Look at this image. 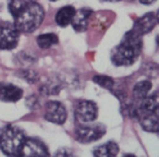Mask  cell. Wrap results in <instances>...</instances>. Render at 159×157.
<instances>
[{"label": "cell", "mask_w": 159, "mask_h": 157, "mask_svg": "<svg viewBox=\"0 0 159 157\" xmlns=\"http://www.w3.org/2000/svg\"><path fill=\"white\" fill-rule=\"evenodd\" d=\"M158 93L155 92L152 95H147L143 100H141V106L136 109V117H141V115L145 113H154L158 111Z\"/></svg>", "instance_id": "4fadbf2b"}, {"label": "cell", "mask_w": 159, "mask_h": 157, "mask_svg": "<svg viewBox=\"0 0 159 157\" xmlns=\"http://www.w3.org/2000/svg\"><path fill=\"white\" fill-rule=\"evenodd\" d=\"M36 42H37V45L42 49H48L53 45L58 44L59 38L55 33H46L38 35L37 38H36Z\"/></svg>", "instance_id": "e0dca14e"}, {"label": "cell", "mask_w": 159, "mask_h": 157, "mask_svg": "<svg viewBox=\"0 0 159 157\" xmlns=\"http://www.w3.org/2000/svg\"><path fill=\"white\" fill-rule=\"evenodd\" d=\"M36 0H9L8 3V8H9V12L12 14L13 18H16L25 7L30 5V3L34 2Z\"/></svg>", "instance_id": "ac0fdd59"}, {"label": "cell", "mask_w": 159, "mask_h": 157, "mask_svg": "<svg viewBox=\"0 0 159 157\" xmlns=\"http://www.w3.org/2000/svg\"><path fill=\"white\" fill-rule=\"evenodd\" d=\"M71 154H72V153L66 152V148H61V150H58V152L56 153V155H57V156H70Z\"/></svg>", "instance_id": "44dd1931"}, {"label": "cell", "mask_w": 159, "mask_h": 157, "mask_svg": "<svg viewBox=\"0 0 159 157\" xmlns=\"http://www.w3.org/2000/svg\"><path fill=\"white\" fill-rule=\"evenodd\" d=\"M141 126L146 132L157 133L159 130V118L158 111L145 113L141 115Z\"/></svg>", "instance_id": "7c38bea8"}, {"label": "cell", "mask_w": 159, "mask_h": 157, "mask_svg": "<svg viewBox=\"0 0 159 157\" xmlns=\"http://www.w3.org/2000/svg\"><path fill=\"white\" fill-rule=\"evenodd\" d=\"M23 90L9 83H0V100L8 103L18 102L22 98Z\"/></svg>", "instance_id": "8fae6325"}, {"label": "cell", "mask_w": 159, "mask_h": 157, "mask_svg": "<svg viewBox=\"0 0 159 157\" xmlns=\"http://www.w3.org/2000/svg\"><path fill=\"white\" fill-rule=\"evenodd\" d=\"M75 118L81 123H91L97 119L98 109L94 102L82 100L75 106Z\"/></svg>", "instance_id": "8992f818"}, {"label": "cell", "mask_w": 159, "mask_h": 157, "mask_svg": "<svg viewBox=\"0 0 159 157\" xmlns=\"http://www.w3.org/2000/svg\"><path fill=\"white\" fill-rule=\"evenodd\" d=\"M119 152V146L116 142H108V143H105L102 145L98 146L94 150L93 154L97 157H111L116 156Z\"/></svg>", "instance_id": "9a60e30c"}, {"label": "cell", "mask_w": 159, "mask_h": 157, "mask_svg": "<svg viewBox=\"0 0 159 157\" xmlns=\"http://www.w3.org/2000/svg\"><path fill=\"white\" fill-rule=\"evenodd\" d=\"M25 135L21 129L6 126L0 130V150L8 156H20Z\"/></svg>", "instance_id": "3957f363"}, {"label": "cell", "mask_w": 159, "mask_h": 157, "mask_svg": "<svg viewBox=\"0 0 159 157\" xmlns=\"http://www.w3.org/2000/svg\"><path fill=\"white\" fill-rule=\"evenodd\" d=\"M157 25V16L154 12L146 13L145 16H141L134 22L132 31L135 32L139 35L143 36L145 34L149 33L150 31L154 30V27Z\"/></svg>", "instance_id": "9c48e42d"}, {"label": "cell", "mask_w": 159, "mask_h": 157, "mask_svg": "<svg viewBox=\"0 0 159 157\" xmlns=\"http://www.w3.org/2000/svg\"><path fill=\"white\" fill-rule=\"evenodd\" d=\"M19 75L22 76L25 81H27L29 83H35L38 80V75L36 72H34L33 70H22L19 72Z\"/></svg>", "instance_id": "ffe728a7"}, {"label": "cell", "mask_w": 159, "mask_h": 157, "mask_svg": "<svg viewBox=\"0 0 159 157\" xmlns=\"http://www.w3.org/2000/svg\"><path fill=\"white\" fill-rule=\"evenodd\" d=\"M68 113L63 104L57 100H49L45 106V119L51 123L62 124L66 122Z\"/></svg>", "instance_id": "52a82bcc"}, {"label": "cell", "mask_w": 159, "mask_h": 157, "mask_svg": "<svg viewBox=\"0 0 159 157\" xmlns=\"http://www.w3.org/2000/svg\"><path fill=\"white\" fill-rule=\"evenodd\" d=\"M143 46L142 36L129 31L124 35L122 42L111 53V61L115 66L126 67L133 64L139 58Z\"/></svg>", "instance_id": "6da1fadb"}, {"label": "cell", "mask_w": 159, "mask_h": 157, "mask_svg": "<svg viewBox=\"0 0 159 157\" xmlns=\"http://www.w3.org/2000/svg\"><path fill=\"white\" fill-rule=\"evenodd\" d=\"M152 82L148 80H144V81H139L133 87V97L136 100L141 102L143 100L146 96L148 95L149 91L152 90Z\"/></svg>", "instance_id": "2e32d148"}, {"label": "cell", "mask_w": 159, "mask_h": 157, "mask_svg": "<svg viewBox=\"0 0 159 157\" xmlns=\"http://www.w3.org/2000/svg\"><path fill=\"white\" fill-rule=\"evenodd\" d=\"M105 133H106V127L100 123L81 126L75 130V139L81 143H91L102 137Z\"/></svg>", "instance_id": "5b68a950"}, {"label": "cell", "mask_w": 159, "mask_h": 157, "mask_svg": "<svg viewBox=\"0 0 159 157\" xmlns=\"http://www.w3.org/2000/svg\"><path fill=\"white\" fill-rule=\"evenodd\" d=\"M45 18V11L37 1L30 3L14 18L16 27L20 33H33L39 27Z\"/></svg>", "instance_id": "7a4b0ae2"}, {"label": "cell", "mask_w": 159, "mask_h": 157, "mask_svg": "<svg viewBox=\"0 0 159 157\" xmlns=\"http://www.w3.org/2000/svg\"><path fill=\"white\" fill-rule=\"evenodd\" d=\"M131 1H134V0H131Z\"/></svg>", "instance_id": "d4e9b609"}, {"label": "cell", "mask_w": 159, "mask_h": 157, "mask_svg": "<svg viewBox=\"0 0 159 157\" xmlns=\"http://www.w3.org/2000/svg\"><path fill=\"white\" fill-rule=\"evenodd\" d=\"M75 13V9L72 6H66V7H62L59 11L57 12L55 16L56 23H57L59 26L66 27L72 21V18Z\"/></svg>", "instance_id": "5bb4252c"}, {"label": "cell", "mask_w": 159, "mask_h": 157, "mask_svg": "<svg viewBox=\"0 0 159 157\" xmlns=\"http://www.w3.org/2000/svg\"><path fill=\"white\" fill-rule=\"evenodd\" d=\"M93 81L96 84L100 85L106 90H110V91L115 86V81L110 76H106V75H95L93 77Z\"/></svg>", "instance_id": "d6986e66"}, {"label": "cell", "mask_w": 159, "mask_h": 157, "mask_svg": "<svg viewBox=\"0 0 159 157\" xmlns=\"http://www.w3.org/2000/svg\"><path fill=\"white\" fill-rule=\"evenodd\" d=\"M20 38V32L13 23L0 21V49L11 50L16 47Z\"/></svg>", "instance_id": "277c9868"}, {"label": "cell", "mask_w": 159, "mask_h": 157, "mask_svg": "<svg viewBox=\"0 0 159 157\" xmlns=\"http://www.w3.org/2000/svg\"><path fill=\"white\" fill-rule=\"evenodd\" d=\"M156 0H139V2L143 3V5H150V3L155 2Z\"/></svg>", "instance_id": "7402d4cb"}, {"label": "cell", "mask_w": 159, "mask_h": 157, "mask_svg": "<svg viewBox=\"0 0 159 157\" xmlns=\"http://www.w3.org/2000/svg\"><path fill=\"white\" fill-rule=\"evenodd\" d=\"M93 11L91 9H87V8H83V9L75 10V13L72 18L70 24L72 25V27L76 32H85L89 26V19H91Z\"/></svg>", "instance_id": "30bf717a"}, {"label": "cell", "mask_w": 159, "mask_h": 157, "mask_svg": "<svg viewBox=\"0 0 159 157\" xmlns=\"http://www.w3.org/2000/svg\"><path fill=\"white\" fill-rule=\"evenodd\" d=\"M104 1H111V2H115V1H120V0H104Z\"/></svg>", "instance_id": "603a6c76"}, {"label": "cell", "mask_w": 159, "mask_h": 157, "mask_svg": "<svg viewBox=\"0 0 159 157\" xmlns=\"http://www.w3.org/2000/svg\"><path fill=\"white\" fill-rule=\"evenodd\" d=\"M49 152L47 146L42 141L33 137H25L24 143L20 152V156L25 157H37V156H48Z\"/></svg>", "instance_id": "ba28073f"}, {"label": "cell", "mask_w": 159, "mask_h": 157, "mask_svg": "<svg viewBox=\"0 0 159 157\" xmlns=\"http://www.w3.org/2000/svg\"><path fill=\"white\" fill-rule=\"evenodd\" d=\"M50 1H57V0H50Z\"/></svg>", "instance_id": "cb8c5ba5"}]
</instances>
